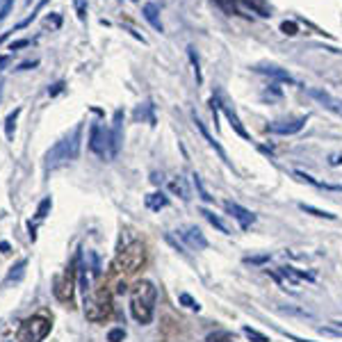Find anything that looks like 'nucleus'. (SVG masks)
Listing matches in <instances>:
<instances>
[{"label": "nucleus", "instance_id": "1a4fd4ad", "mask_svg": "<svg viewBox=\"0 0 342 342\" xmlns=\"http://www.w3.org/2000/svg\"><path fill=\"white\" fill-rule=\"evenodd\" d=\"M308 117H297V119H285V121H274L267 126V130L272 135H297L299 130L306 126Z\"/></svg>", "mask_w": 342, "mask_h": 342}, {"label": "nucleus", "instance_id": "6e6552de", "mask_svg": "<svg viewBox=\"0 0 342 342\" xmlns=\"http://www.w3.org/2000/svg\"><path fill=\"white\" fill-rule=\"evenodd\" d=\"M303 89H306V94L310 96V98L317 100L319 105H324L326 109H331V112L342 117V98H335L333 94H328V91H324V89H315V87H303Z\"/></svg>", "mask_w": 342, "mask_h": 342}, {"label": "nucleus", "instance_id": "a211bd4d", "mask_svg": "<svg viewBox=\"0 0 342 342\" xmlns=\"http://www.w3.org/2000/svg\"><path fill=\"white\" fill-rule=\"evenodd\" d=\"M19 114H21V107H16L14 112L7 114V119H5V135L10 142H14V130H16V119H19Z\"/></svg>", "mask_w": 342, "mask_h": 342}, {"label": "nucleus", "instance_id": "0eeeda50", "mask_svg": "<svg viewBox=\"0 0 342 342\" xmlns=\"http://www.w3.org/2000/svg\"><path fill=\"white\" fill-rule=\"evenodd\" d=\"M78 260H80V253L73 258L71 267H66L60 276H55L53 281V294L57 301L62 303H73V292H75V274H78Z\"/></svg>", "mask_w": 342, "mask_h": 342}, {"label": "nucleus", "instance_id": "c85d7f7f", "mask_svg": "<svg viewBox=\"0 0 342 342\" xmlns=\"http://www.w3.org/2000/svg\"><path fill=\"white\" fill-rule=\"evenodd\" d=\"M178 301L183 303V306H187L189 310H196V312L201 310V306H198V301H194V299L189 297V294H180V297H178Z\"/></svg>", "mask_w": 342, "mask_h": 342}, {"label": "nucleus", "instance_id": "2eb2a0df", "mask_svg": "<svg viewBox=\"0 0 342 342\" xmlns=\"http://www.w3.org/2000/svg\"><path fill=\"white\" fill-rule=\"evenodd\" d=\"M169 189L174 194H178L183 201H189V187H187V183H185V178H180V176L171 178L169 180Z\"/></svg>", "mask_w": 342, "mask_h": 342}, {"label": "nucleus", "instance_id": "f257e3e1", "mask_svg": "<svg viewBox=\"0 0 342 342\" xmlns=\"http://www.w3.org/2000/svg\"><path fill=\"white\" fill-rule=\"evenodd\" d=\"M121 119H124V112H117L114 114V126L112 130H105L100 128L98 124L91 126L89 130V149L91 153H96L98 158L103 160H112L119 155L121 149Z\"/></svg>", "mask_w": 342, "mask_h": 342}, {"label": "nucleus", "instance_id": "e433bc0d", "mask_svg": "<svg viewBox=\"0 0 342 342\" xmlns=\"http://www.w3.org/2000/svg\"><path fill=\"white\" fill-rule=\"evenodd\" d=\"M62 89H64V82H62V80H60V82H55L53 87H50V89H48V94H50V96H57Z\"/></svg>", "mask_w": 342, "mask_h": 342}, {"label": "nucleus", "instance_id": "393cba45", "mask_svg": "<svg viewBox=\"0 0 342 342\" xmlns=\"http://www.w3.org/2000/svg\"><path fill=\"white\" fill-rule=\"evenodd\" d=\"M187 55H189V62H192V66H194L196 82L201 84V82H203V75H201V64H198V57H196V53H194V48H187Z\"/></svg>", "mask_w": 342, "mask_h": 342}, {"label": "nucleus", "instance_id": "423d86ee", "mask_svg": "<svg viewBox=\"0 0 342 342\" xmlns=\"http://www.w3.org/2000/svg\"><path fill=\"white\" fill-rule=\"evenodd\" d=\"M50 319L44 315H32V317L23 319L16 331V342H41L50 333Z\"/></svg>", "mask_w": 342, "mask_h": 342}, {"label": "nucleus", "instance_id": "b1692460", "mask_svg": "<svg viewBox=\"0 0 342 342\" xmlns=\"http://www.w3.org/2000/svg\"><path fill=\"white\" fill-rule=\"evenodd\" d=\"M151 109H153V105L146 103L144 107H137V112H135V119H149V124L153 126L155 124V117L151 114Z\"/></svg>", "mask_w": 342, "mask_h": 342}, {"label": "nucleus", "instance_id": "c9c22d12", "mask_svg": "<svg viewBox=\"0 0 342 342\" xmlns=\"http://www.w3.org/2000/svg\"><path fill=\"white\" fill-rule=\"evenodd\" d=\"M25 46H30V39H19V41H12V44H10V50H19V48H25Z\"/></svg>", "mask_w": 342, "mask_h": 342}, {"label": "nucleus", "instance_id": "412c9836", "mask_svg": "<svg viewBox=\"0 0 342 342\" xmlns=\"http://www.w3.org/2000/svg\"><path fill=\"white\" fill-rule=\"evenodd\" d=\"M46 3H50V0H41L39 5H37V10H32V14H30V16H28V19H23V21H21V23H16V25H14V28H12V32H19V30H23V28H28V25H30V23H32V21H35V19H37V12H39V10H41V7H44V5H46Z\"/></svg>", "mask_w": 342, "mask_h": 342}, {"label": "nucleus", "instance_id": "39448f33", "mask_svg": "<svg viewBox=\"0 0 342 342\" xmlns=\"http://www.w3.org/2000/svg\"><path fill=\"white\" fill-rule=\"evenodd\" d=\"M149 260V251H146V244L139 242V240H133L128 242L124 249H119L117 253V260L114 265L119 267V272H126V274H135L146 265Z\"/></svg>", "mask_w": 342, "mask_h": 342}, {"label": "nucleus", "instance_id": "c756f323", "mask_svg": "<svg viewBox=\"0 0 342 342\" xmlns=\"http://www.w3.org/2000/svg\"><path fill=\"white\" fill-rule=\"evenodd\" d=\"M12 7H14V0H0V23L7 19V14L12 12Z\"/></svg>", "mask_w": 342, "mask_h": 342}, {"label": "nucleus", "instance_id": "f704fd0d", "mask_svg": "<svg viewBox=\"0 0 342 342\" xmlns=\"http://www.w3.org/2000/svg\"><path fill=\"white\" fill-rule=\"evenodd\" d=\"M35 66H39V60L23 62V64H19V66H16V71H30V69H35Z\"/></svg>", "mask_w": 342, "mask_h": 342}, {"label": "nucleus", "instance_id": "f8f14e48", "mask_svg": "<svg viewBox=\"0 0 342 342\" xmlns=\"http://www.w3.org/2000/svg\"><path fill=\"white\" fill-rule=\"evenodd\" d=\"M253 71H256V73H263V75H269V78L278 80V82H288V84H297V87H303V84H299L297 80H294L292 75L288 73V71L281 69V66H276V64H258V66H253Z\"/></svg>", "mask_w": 342, "mask_h": 342}, {"label": "nucleus", "instance_id": "ea45409f", "mask_svg": "<svg viewBox=\"0 0 342 342\" xmlns=\"http://www.w3.org/2000/svg\"><path fill=\"white\" fill-rule=\"evenodd\" d=\"M0 253H10V244H7V242H0Z\"/></svg>", "mask_w": 342, "mask_h": 342}, {"label": "nucleus", "instance_id": "79ce46f5", "mask_svg": "<svg viewBox=\"0 0 342 342\" xmlns=\"http://www.w3.org/2000/svg\"><path fill=\"white\" fill-rule=\"evenodd\" d=\"M333 324H337V328H340V331H342V322H333Z\"/></svg>", "mask_w": 342, "mask_h": 342}, {"label": "nucleus", "instance_id": "f03ea898", "mask_svg": "<svg viewBox=\"0 0 342 342\" xmlns=\"http://www.w3.org/2000/svg\"><path fill=\"white\" fill-rule=\"evenodd\" d=\"M155 301H158V290L151 281H137L130 288V312L135 322L151 324L155 315Z\"/></svg>", "mask_w": 342, "mask_h": 342}, {"label": "nucleus", "instance_id": "7c9ffc66", "mask_svg": "<svg viewBox=\"0 0 342 342\" xmlns=\"http://www.w3.org/2000/svg\"><path fill=\"white\" fill-rule=\"evenodd\" d=\"M194 185H196V189H198V194H201V198H203V201H212V196L208 194V189L203 187V183H201V178H198L196 174H194Z\"/></svg>", "mask_w": 342, "mask_h": 342}, {"label": "nucleus", "instance_id": "aec40b11", "mask_svg": "<svg viewBox=\"0 0 342 342\" xmlns=\"http://www.w3.org/2000/svg\"><path fill=\"white\" fill-rule=\"evenodd\" d=\"M231 3H233V0H231ZM238 3L251 7V12H256V14H260V16H269V10H267V5H265V0H238Z\"/></svg>", "mask_w": 342, "mask_h": 342}, {"label": "nucleus", "instance_id": "cd10ccee", "mask_svg": "<svg viewBox=\"0 0 342 342\" xmlns=\"http://www.w3.org/2000/svg\"><path fill=\"white\" fill-rule=\"evenodd\" d=\"M25 265H28V260H21V263L16 265V267H12V272H10V276H7V281H19V278L23 276Z\"/></svg>", "mask_w": 342, "mask_h": 342}, {"label": "nucleus", "instance_id": "f3484780", "mask_svg": "<svg viewBox=\"0 0 342 342\" xmlns=\"http://www.w3.org/2000/svg\"><path fill=\"white\" fill-rule=\"evenodd\" d=\"M167 196H164L162 192H155V194H149V196H146V208L149 210H155V212H158V210H162V208H167Z\"/></svg>", "mask_w": 342, "mask_h": 342}, {"label": "nucleus", "instance_id": "37998d69", "mask_svg": "<svg viewBox=\"0 0 342 342\" xmlns=\"http://www.w3.org/2000/svg\"><path fill=\"white\" fill-rule=\"evenodd\" d=\"M0 94H3V84H0Z\"/></svg>", "mask_w": 342, "mask_h": 342}, {"label": "nucleus", "instance_id": "a19ab883", "mask_svg": "<svg viewBox=\"0 0 342 342\" xmlns=\"http://www.w3.org/2000/svg\"><path fill=\"white\" fill-rule=\"evenodd\" d=\"M7 60H10V57H0V71H3V66L7 64Z\"/></svg>", "mask_w": 342, "mask_h": 342}, {"label": "nucleus", "instance_id": "2f4dec72", "mask_svg": "<svg viewBox=\"0 0 342 342\" xmlns=\"http://www.w3.org/2000/svg\"><path fill=\"white\" fill-rule=\"evenodd\" d=\"M73 3H75V14H78V19L84 21L87 19V3H84V0H73Z\"/></svg>", "mask_w": 342, "mask_h": 342}, {"label": "nucleus", "instance_id": "9d476101", "mask_svg": "<svg viewBox=\"0 0 342 342\" xmlns=\"http://www.w3.org/2000/svg\"><path fill=\"white\" fill-rule=\"evenodd\" d=\"M223 208H226V212L231 214V217H233L235 221L240 223V228H242V231H247V228L251 226L253 221H256V214H253L251 210L242 208L240 203H233V201H226V203H223Z\"/></svg>", "mask_w": 342, "mask_h": 342}, {"label": "nucleus", "instance_id": "5701e85b", "mask_svg": "<svg viewBox=\"0 0 342 342\" xmlns=\"http://www.w3.org/2000/svg\"><path fill=\"white\" fill-rule=\"evenodd\" d=\"M205 342H238V340H235L233 333H228V331H214L205 337Z\"/></svg>", "mask_w": 342, "mask_h": 342}, {"label": "nucleus", "instance_id": "4468645a", "mask_svg": "<svg viewBox=\"0 0 342 342\" xmlns=\"http://www.w3.org/2000/svg\"><path fill=\"white\" fill-rule=\"evenodd\" d=\"M194 124H196V128L201 130V135H203V137H205V142H208V144L212 146V149L219 153V158H221V160H226V162H228V158H226V153H223V149H221V146H219V142H214V137L208 133V128H205V126H203V121L198 119L196 114H194Z\"/></svg>", "mask_w": 342, "mask_h": 342}, {"label": "nucleus", "instance_id": "a878e982", "mask_svg": "<svg viewBox=\"0 0 342 342\" xmlns=\"http://www.w3.org/2000/svg\"><path fill=\"white\" fill-rule=\"evenodd\" d=\"M242 333L249 337V340H253V342H269V337H267V335H263L260 331H256V328H251V326H244V328H242Z\"/></svg>", "mask_w": 342, "mask_h": 342}, {"label": "nucleus", "instance_id": "7ed1b4c3", "mask_svg": "<svg viewBox=\"0 0 342 342\" xmlns=\"http://www.w3.org/2000/svg\"><path fill=\"white\" fill-rule=\"evenodd\" d=\"M80 139H82V126H75V130L69 135V137L60 139V142L48 151V155H46V169L50 171V169H57V167H62V164H66V162L78 158L80 155Z\"/></svg>", "mask_w": 342, "mask_h": 342}, {"label": "nucleus", "instance_id": "dca6fc26", "mask_svg": "<svg viewBox=\"0 0 342 342\" xmlns=\"http://www.w3.org/2000/svg\"><path fill=\"white\" fill-rule=\"evenodd\" d=\"M142 12H144V19L149 21L151 25H153L155 30L162 32V23H160V19H158V14H160V12H158V5H153V3H146L144 10H142Z\"/></svg>", "mask_w": 342, "mask_h": 342}, {"label": "nucleus", "instance_id": "9b49d317", "mask_svg": "<svg viewBox=\"0 0 342 342\" xmlns=\"http://www.w3.org/2000/svg\"><path fill=\"white\" fill-rule=\"evenodd\" d=\"M176 233H178L180 240H183L185 244H189L192 249H198V251L208 249V240L203 238V233H201L196 226H185V228H180V231H176Z\"/></svg>", "mask_w": 342, "mask_h": 342}, {"label": "nucleus", "instance_id": "58836bf2", "mask_svg": "<svg viewBox=\"0 0 342 342\" xmlns=\"http://www.w3.org/2000/svg\"><path fill=\"white\" fill-rule=\"evenodd\" d=\"M340 162H342V155H331V160H328V164H333V167Z\"/></svg>", "mask_w": 342, "mask_h": 342}, {"label": "nucleus", "instance_id": "bb28decb", "mask_svg": "<svg viewBox=\"0 0 342 342\" xmlns=\"http://www.w3.org/2000/svg\"><path fill=\"white\" fill-rule=\"evenodd\" d=\"M50 205H53V198H50V196H46L44 201L39 203V208H37V219H39V221H41V219H46V214H48Z\"/></svg>", "mask_w": 342, "mask_h": 342}, {"label": "nucleus", "instance_id": "72a5a7b5", "mask_svg": "<svg viewBox=\"0 0 342 342\" xmlns=\"http://www.w3.org/2000/svg\"><path fill=\"white\" fill-rule=\"evenodd\" d=\"M281 30L285 32V35L292 37V35H297V23H292V21H285V23L281 25Z\"/></svg>", "mask_w": 342, "mask_h": 342}, {"label": "nucleus", "instance_id": "6ab92c4d", "mask_svg": "<svg viewBox=\"0 0 342 342\" xmlns=\"http://www.w3.org/2000/svg\"><path fill=\"white\" fill-rule=\"evenodd\" d=\"M201 214H203V217L208 219V221L212 223L214 228H217L219 233H223V235H231V231H228V226H226V223H223L221 219H219V217H217V214H214V212H210V210H205V208H203V210H201Z\"/></svg>", "mask_w": 342, "mask_h": 342}, {"label": "nucleus", "instance_id": "ddd939ff", "mask_svg": "<svg viewBox=\"0 0 342 342\" xmlns=\"http://www.w3.org/2000/svg\"><path fill=\"white\" fill-rule=\"evenodd\" d=\"M217 105H219V103H217ZM219 107L223 109V117H226V119H228V124H231V128H233L235 133H238L242 139H247V142H251V135L247 133V128H244V126H242V121H240V117H238V114H235L233 109L228 107V105H219Z\"/></svg>", "mask_w": 342, "mask_h": 342}, {"label": "nucleus", "instance_id": "4c0bfd02", "mask_svg": "<svg viewBox=\"0 0 342 342\" xmlns=\"http://www.w3.org/2000/svg\"><path fill=\"white\" fill-rule=\"evenodd\" d=\"M285 335L290 337V340H294V342H315V340H306V337H299V335H292V333H285Z\"/></svg>", "mask_w": 342, "mask_h": 342}, {"label": "nucleus", "instance_id": "473e14b6", "mask_svg": "<svg viewBox=\"0 0 342 342\" xmlns=\"http://www.w3.org/2000/svg\"><path fill=\"white\" fill-rule=\"evenodd\" d=\"M126 337V331L124 328H112V331L107 333V342H121Z\"/></svg>", "mask_w": 342, "mask_h": 342}, {"label": "nucleus", "instance_id": "4be33fe9", "mask_svg": "<svg viewBox=\"0 0 342 342\" xmlns=\"http://www.w3.org/2000/svg\"><path fill=\"white\" fill-rule=\"evenodd\" d=\"M299 208L303 210V212H308V214H312V217H319V219H335V214H331V212H326V210H317V208H312V205H306V203H299Z\"/></svg>", "mask_w": 342, "mask_h": 342}, {"label": "nucleus", "instance_id": "20e7f679", "mask_svg": "<svg viewBox=\"0 0 342 342\" xmlns=\"http://www.w3.org/2000/svg\"><path fill=\"white\" fill-rule=\"evenodd\" d=\"M112 294L107 288H96L94 292L84 294V317L89 322H105L112 317Z\"/></svg>", "mask_w": 342, "mask_h": 342}, {"label": "nucleus", "instance_id": "c03bdc74", "mask_svg": "<svg viewBox=\"0 0 342 342\" xmlns=\"http://www.w3.org/2000/svg\"><path fill=\"white\" fill-rule=\"evenodd\" d=\"M30 3H32V0H28V5H30Z\"/></svg>", "mask_w": 342, "mask_h": 342}]
</instances>
